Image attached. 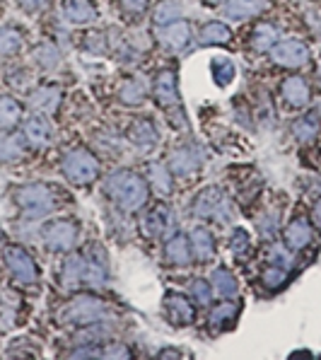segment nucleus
I'll return each instance as SVG.
<instances>
[{"label":"nucleus","instance_id":"nucleus-19","mask_svg":"<svg viewBox=\"0 0 321 360\" xmlns=\"http://www.w3.org/2000/svg\"><path fill=\"white\" fill-rule=\"evenodd\" d=\"M159 41H162V46L169 49V51H184L191 44L189 22L176 20V22H169V25H162V30H159Z\"/></svg>","mask_w":321,"mask_h":360},{"label":"nucleus","instance_id":"nucleus-17","mask_svg":"<svg viewBox=\"0 0 321 360\" xmlns=\"http://www.w3.org/2000/svg\"><path fill=\"white\" fill-rule=\"evenodd\" d=\"M164 264L169 266H176V269H186V266H191L193 262V252H191V242L186 235H181V232H176V235H171L167 240V245H164Z\"/></svg>","mask_w":321,"mask_h":360},{"label":"nucleus","instance_id":"nucleus-13","mask_svg":"<svg viewBox=\"0 0 321 360\" xmlns=\"http://www.w3.org/2000/svg\"><path fill=\"white\" fill-rule=\"evenodd\" d=\"M126 138L138 153H152L159 143V133L150 119H136L126 131Z\"/></svg>","mask_w":321,"mask_h":360},{"label":"nucleus","instance_id":"nucleus-3","mask_svg":"<svg viewBox=\"0 0 321 360\" xmlns=\"http://www.w3.org/2000/svg\"><path fill=\"white\" fill-rule=\"evenodd\" d=\"M152 97L159 104V109H164V114L171 119L174 129H184V109H181V97H179V85H176V73L174 70H159L152 80Z\"/></svg>","mask_w":321,"mask_h":360},{"label":"nucleus","instance_id":"nucleus-11","mask_svg":"<svg viewBox=\"0 0 321 360\" xmlns=\"http://www.w3.org/2000/svg\"><path fill=\"white\" fill-rule=\"evenodd\" d=\"M162 309H164V319L171 326H189L196 319V307H193V302L184 292H176V290L164 292Z\"/></svg>","mask_w":321,"mask_h":360},{"label":"nucleus","instance_id":"nucleus-31","mask_svg":"<svg viewBox=\"0 0 321 360\" xmlns=\"http://www.w3.org/2000/svg\"><path fill=\"white\" fill-rule=\"evenodd\" d=\"M145 95H148V90H145V85H143V80L129 77L119 90V102L126 104V107H140V104L145 102Z\"/></svg>","mask_w":321,"mask_h":360},{"label":"nucleus","instance_id":"nucleus-18","mask_svg":"<svg viewBox=\"0 0 321 360\" xmlns=\"http://www.w3.org/2000/svg\"><path fill=\"white\" fill-rule=\"evenodd\" d=\"M270 8V0H225L220 5L227 20H249Z\"/></svg>","mask_w":321,"mask_h":360},{"label":"nucleus","instance_id":"nucleus-27","mask_svg":"<svg viewBox=\"0 0 321 360\" xmlns=\"http://www.w3.org/2000/svg\"><path fill=\"white\" fill-rule=\"evenodd\" d=\"M210 285H213V290L223 297H232V295H237V290H240V283H237L235 274H232L227 266H218V269L213 271Z\"/></svg>","mask_w":321,"mask_h":360},{"label":"nucleus","instance_id":"nucleus-5","mask_svg":"<svg viewBox=\"0 0 321 360\" xmlns=\"http://www.w3.org/2000/svg\"><path fill=\"white\" fill-rule=\"evenodd\" d=\"M15 201L27 220H39L56 208V191L46 184H27L18 189Z\"/></svg>","mask_w":321,"mask_h":360},{"label":"nucleus","instance_id":"nucleus-21","mask_svg":"<svg viewBox=\"0 0 321 360\" xmlns=\"http://www.w3.org/2000/svg\"><path fill=\"white\" fill-rule=\"evenodd\" d=\"M25 138L30 146H37V148H44L51 143L53 138V129L48 124V119L44 114H34L25 121Z\"/></svg>","mask_w":321,"mask_h":360},{"label":"nucleus","instance_id":"nucleus-26","mask_svg":"<svg viewBox=\"0 0 321 360\" xmlns=\"http://www.w3.org/2000/svg\"><path fill=\"white\" fill-rule=\"evenodd\" d=\"M232 39V30L225 25V22H206L201 27V44L203 46H223V44H230Z\"/></svg>","mask_w":321,"mask_h":360},{"label":"nucleus","instance_id":"nucleus-40","mask_svg":"<svg viewBox=\"0 0 321 360\" xmlns=\"http://www.w3.org/2000/svg\"><path fill=\"white\" fill-rule=\"evenodd\" d=\"M268 262L270 264H275V266H283V269H290L292 266V259H290V254L285 252L283 247H278V245H273L270 247V252H268Z\"/></svg>","mask_w":321,"mask_h":360},{"label":"nucleus","instance_id":"nucleus-35","mask_svg":"<svg viewBox=\"0 0 321 360\" xmlns=\"http://www.w3.org/2000/svg\"><path fill=\"white\" fill-rule=\"evenodd\" d=\"M210 73H213V80L218 87H227L237 75V68L230 58H215L213 65H210Z\"/></svg>","mask_w":321,"mask_h":360},{"label":"nucleus","instance_id":"nucleus-42","mask_svg":"<svg viewBox=\"0 0 321 360\" xmlns=\"http://www.w3.org/2000/svg\"><path fill=\"white\" fill-rule=\"evenodd\" d=\"M119 3L129 15H143L148 10V0H119Z\"/></svg>","mask_w":321,"mask_h":360},{"label":"nucleus","instance_id":"nucleus-41","mask_svg":"<svg viewBox=\"0 0 321 360\" xmlns=\"http://www.w3.org/2000/svg\"><path fill=\"white\" fill-rule=\"evenodd\" d=\"M104 358H133V351L124 343H109V346L102 348Z\"/></svg>","mask_w":321,"mask_h":360},{"label":"nucleus","instance_id":"nucleus-22","mask_svg":"<svg viewBox=\"0 0 321 360\" xmlns=\"http://www.w3.org/2000/svg\"><path fill=\"white\" fill-rule=\"evenodd\" d=\"M63 18L73 25H90L97 20L95 0H63Z\"/></svg>","mask_w":321,"mask_h":360},{"label":"nucleus","instance_id":"nucleus-33","mask_svg":"<svg viewBox=\"0 0 321 360\" xmlns=\"http://www.w3.org/2000/svg\"><path fill=\"white\" fill-rule=\"evenodd\" d=\"M181 15H184V10H181L179 0H162V3L155 8L152 20H155V25H169V22L181 20Z\"/></svg>","mask_w":321,"mask_h":360},{"label":"nucleus","instance_id":"nucleus-30","mask_svg":"<svg viewBox=\"0 0 321 360\" xmlns=\"http://www.w3.org/2000/svg\"><path fill=\"white\" fill-rule=\"evenodd\" d=\"M317 133H319V114L317 112L302 114L300 119H295V124H292V136H295L300 143L314 141Z\"/></svg>","mask_w":321,"mask_h":360},{"label":"nucleus","instance_id":"nucleus-29","mask_svg":"<svg viewBox=\"0 0 321 360\" xmlns=\"http://www.w3.org/2000/svg\"><path fill=\"white\" fill-rule=\"evenodd\" d=\"M25 46V34L15 25L0 27V56H15Z\"/></svg>","mask_w":321,"mask_h":360},{"label":"nucleus","instance_id":"nucleus-2","mask_svg":"<svg viewBox=\"0 0 321 360\" xmlns=\"http://www.w3.org/2000/svg\"><path fill=\"white\" fill-rule=\"evenodd\" d=\"M104 281H107V269L87 254H73L65 259L60 269V283L65 288H97Z\"/></svg>","mask_w":321,"mask_h":360},{"label":"nucleus","instance_id":"nucleus-9","mask_svg":"<svg viewBox=\"0 0 321 360\" xmlns=\"http://www.w3.org/2000/svg\"><path fill=\"white\" fill-rule=\"evenodd\" d=\"M77 235H80V225L75 223L73 218H60L53 220L44 228V247L48 252H70L77 242Z\"/></svg>","mask_w":321,"mask_h":360},{"label":"nucleus","instance_id":"nucleus-38","mask_svg":"<svg viewBox=\"0 0 321 360\" xmlns=\"http://www.w3.org/2000/svg\"><path fill=\"white\" fill-rule=\"evenodd\" d=\"M34 60L41 68H56L58 65V60H60V51H58V46L56 44H41V46L34 51Z\"/></svg>","mask_w":321,"mask_h":360},{"label":"nucleus","instance_id":"nucleus-45","mask_svg":"<svg viewBox=\"0 0 321 360\" xmlns=\"http://www.w3.org/2000/svg\"><path fill=\"white\" fill-rule=\"evenodd\" d=\"M157 358H184V351H179V348H162Z\"/></svg>","mask_w":321,"mask_h":360},{"label":"nucleus","instance_id":"nucleus-24","mask_svg":"<svg viewBox=\"0 0 321 360\" xmlns=\"http://www.w3.org/2000/svg\"><path fill=\"white\" fill-rule=\"evenodd\" d=\"M60 97H63V90H60L58 85H41L30 95V104L44 114L56 112L58 104H60Z\"/></svg>","mask_w":321,"mask_h":360},{"label":"nucleus","instance_id":"nucleus-6","mask_svg":"<svg viewBox=\"0 0 321 360\" xmlns=\"http://www.w3.org/2000/svg\"><path fill=\"white\" fill-rule=\"evenodd\" d=\"M63 176L75 186H87L99 176V160L87 148H75V150L63 155L60 162Z\"/></svg>","mask_w":321,"mask_h":360},{"label":"nucleus","instance_id":"nucleus-16","mask_svg":"<svg viewBox=\"0 0 321 360\" xmlns=\"http://www.w3.org/2000/svg\"><path fill=\"white\" fill-rule=\"evenodd\" d=\"M312 223H309V218H304V215H295V218L290 220V223L285 225L283 230V245L285 249H290V252H300L312 242Z\"/></svg>","mask_w":321,"mask_h":360},{"label":"nucleus","instance_id":"nucleus-20","mask_svg":"<svg viewBox=\"0 0 321 360\" xmlns=\"http://www.w3.org/2000/svg\"><path fill=\"white\" fill-rule=\"evenodd\" d=\"M240 312H242V302L232 300V297H225V300L215 304L213 312H210V317H208L210 329H213V331L230 329V326H235L237 317H240Z\"/></svg>","mask_w":321,"mask_h":360},{"label":"nucleus","instance_id":"nucleus-44","mask_svg":"<svg viewBox=\"0 0 321 360\" xmlns=\"http://www.w3.org/2000/svg\"><path fill=\"white\" fill-rule=\"evenodd\" d=\"M309 223H312V228H314V230H319V232H321V196L317 198V203H314L312 215H309Z\"/></svg>","mask_w":321,"mask_h":360},{"label":"nucleus","instance_id":"nucleus-4","mask_svg":"<svg viewBox=\"0 0 321 360\" xmlns=\"http://www.w3.org/2000/svg\"><path fill=\"white\" fill-rule=\"evenodd\" d=\"M109 304L97 295H77L73 302L65 304V309L60 312V319L65 324H73V326H90L97 324L102 319L109 317Z\"/></svg>","mask_w":321,"mask_h":360},{"label":"nucleus","instance_id":"nucleus-15","mask_svg":"<svg viewBox=\"0 0 321 360\" xmlns=\"http://www.w3.org/2000/svg\"><path fill=\"white\" fill-rule=\"evenodd\" d=\"M280 97H283V102L287 107L304 109L309 102H312V87H309V82L304 80V77L290 75L280 82Z\"/></svg>","mask_w":321,"mask_h":360},{"label":"nucleus","instance_id":"nucleus-32","mask_svg":"<svg viewBox=\"0 0 321 360\" xmlns=\"http://www.w3.org/2000/svg\"><path fill=\"white\" fill-rule=\"evenodd\" d=\"M148 181L157 189L162 196H167L174 189V184H171V169L167 162H152L150 169H148Z\"/></svg>","mask_w":321,"mask_h":360},{"label":"nucleus","instance_id":"nucleus-37","mask_svg":"<svg viewBox=\"0 0 321 360\" xmlns=\"http://www.w3.org/2000/svg\"><path fill=\"white\" fill-rule=\"evenodd\" d=\"M22 155H25V146H22L20 138L0 136V160H5V162H13V160H20Z\"/></svg>","mask_w":321,"mask_h":360},{"label":"nucleus","instance_id":"nucleus-10","mask_svg":"<svg viewBox=\"0 0 321 360\" xmlns=\"http://www.w3.org/2000/svg\"><path fill=\"white\" fill-rule=\"evenodd\" d=\"M5 262H8L10 274L15 276V281L22 285H34L39 281V269L32 259V254L27 249H22L18 245L5 249Z\"/></svg>","mask_w":321,"mask_h":360},{"label":"nucleus","instance_id":"nucleus-12","mask_svg":"<svg viewBox=\"0 0 321 360\" xmlns=\"http://www.w3.org/2000/svg\"><path fill=\"white\" fill-rule=\"evenodd\" d=\"M171 225V210L164 206V203H157V206L148 208L145 213L138 220V230L145 240H159V237L167 232Z\"/></svg>","mask_w":321,"mask_h":360},{"label":"nucleus","instance_id":"nucleus-23","mask_svg":"<svg viewBox=\"0 0 321 360\" xmlns=\"http://www.w3.org/2000/svg\"><path fill=\"white\" fill-rule=\"evenodd\" d=\"M189 242H191V252L193 259L198 262H210L215 257V240H213V232L206 230L203 225L193 228L189 232Z\"/></svg>","mask_w":321,"mask_h":360},{"label":"nucleus","instance_id":"nucleus-7","mask_svg":"<svg viewBox=\"0 0 321 360\" xmlns=\"http://www.w3.org/2000/svg\"><path fill=\"white\" fill-rule=\"evenodd\" d=\"M193 215L201 220H213V223H227V220H232V203L223 186L213 184L198 193L193 198Z\"/></svg>","mask_w":321,"mask_h":360},{"label":"nucleus","instance_id":"nucleus-14","mask_svg":"<svg viewBox=\"0 0 321 360\" xmlns=\"http://www.w3.org/2000/svg\"><path fill=\"white\" fill-rule=\"evenodd\" d=\"M169 169L179 176H193L203 165V158L198 153L196 146H179L176 150H171L169 160H167Z\"/></svg>","mask_w":321,"mask_h":360},{"label":"nucleus","instance_id":"nucleus-36","mask_svg":"<svg viewBox=\"0 0 321 360\" xmlns=\"http://www.w3.org/2000/svg\"><path fill=\"white\" fill-rule=\"evenodd\" d=\"M285 283H287V269H283V266L270 264L261 271V285L266 288V290L275 292V290H280Z\"/></svg>","mask_w":321,"mask_h":360},{"label":"nucleus","instance_id":"nucleus-25","mask_svg":"<svg viewBox=\"0 0 321 360\" xmlns=\"http://www.w3.org/2000/svg\"><path fill=\"white\" fill-rule=\"evenodd\" d=\"M280 39V30L270 22H261V25L254 27L249 44H251L254 51H270L275 46V41Z\"/></svg>","mask_w":321,"mask_h":360},{"label":"nucleus","instance_id":"nucleus-1","mask_svg":"<svg viewBox=\"0 0 321 360\" xmlns=\"http://www.w3.org/2000/svg\"><path fill=\"white\" fill-rule=\"evenodd\" d=\"M104 193H107V198L114 206H119L126 213H133V210L143 208L148 203L150 184L140 174H136V172L116 169L104 181Z\"/></svg>","mask_w":321,"mask_h":360},{"label":"nucleus","instance_id":"nucleus-28","mask_svg":"<svg viewBox=\"0 0 321 360\" xmlns=\"http://www.w3.org/2000/svg\"><path fill=\"white\" fill-rule=\"evenodd\" d=\"M22 119V107L15 97L0 95V131H13Z\"/></svg>","mask_w":321,"mask_h":360},{"label":"nucleus","instance_id":"nucleus-8","mask_svg":"<svg viewBox=\"0 0 321 360\" xmlns=\"http://www.w3.org/2000/svg\"><path fill=\"white\" fill-rule=\"evenodd\" d=\"M270 58L280 68L295 70L312 60V51H309V46L302 39H278L275 46L270 49Z\"/></svg>","mask_w":321,"mask_h":360},{"label":"nucleus","instance_id":"nucleus-34","mask_svg":"<svg viewBox=\"0 0 321 360\" xmlns=\"http://www.w3.org/2000/svg\"><path fill=\"white\" fill-rule=\"evenodd\" d=\"M230 252L237 262H247L251 257V237L244 228H237L232 232V240H230Z\"/></svg>","mask_w":321,"mask_h":360},{"label":"nucleus","instance_id":"nucleus-39","mask_svg":"<svg viewBox=\"0 0 321 360\" xmlns=\"http://www.w3.org/2000/svg\"><path fill=\"white\" fill-rule=\"evenodd\" d=\"M189 292H191L193 300H196L198 304H203V307L210 304V300H213V285H210L206 278H193Z\"/></svg>","mask_w":321,"mask_h":360},{"label":"nucleus","instance_id":"nucleus-43","mask_svg":"<svg viewBox=\"0 0 321 360\" xmlns=\"http://www.w3.org/2000/svg\"><path fill=\"white\" fill-rule=\"evenodd\" d=\"M48 3H51V0H20V8L25 10V13H39V10H44Z\"/></svg>","mask_w":321,"mask_h":360},{"label":"nucleus","instance_id":"nucleus-46","mask_svg":"<svg viewBox=\"0 0 321 360\" xmlns=\"http://www.w3.org/2000/svg\"><path fill=\"white\" fill-rule=\"evenodd\" d=\"M203 3H206V5H223L225 0H203Z\"/></svg>","mask_w":321,"mask_h":360}]
</instances>
